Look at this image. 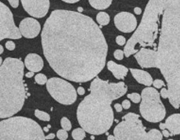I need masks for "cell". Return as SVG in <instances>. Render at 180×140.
Listing matches in <instances>:
<instances>
[{"mask_svg":"<svg viewBox=\"0 0 180 140\" xmlns=\"http://www.w3.org/2000/svg\"><path fill=\"white\" fill-rule=\"evenodd\" d=\"M43 53L52 70L65 79L89 82L107 59V42L91 17L64 10L52 11L42 29Z\"/></svg>","mask_w":180,"mask_h":140,"instance_id":"cell-1","label":"cell"},{"mask_svg":"<svg viewBox=\"0 0 180 140\" xmlns=\"http://www.w3.org/2000/svg\"><path fill=\"white\" fill-rule=\"evenodd\" d=\"M157 46L156 67L167 82L168 99L180 107V0H149L140 24L126 43V57L136 47Z\"/></svg>","mask_w":180,"mask_h":140,"instance_id":"cell-2","label":"cell"},{"mask_svg":"<svg viewBox=\"0 0 180 140\" xmlns=\"http://www.w3.org/2000/svg\"><path fill=\"white\" fill-rule=\"evenodd\" d=\"M89 90V94L78 105L77 118L86 132L99 136L111 127L114 123L111 103L125 94L128 88L123 82L110 83L96 77Z\"/></svg>","mask_w":180,"mask_h":140,"instance_id":"cell-3","label":"cell"},{"mask_svg":"<svg viewBox=\"0 0 180 140\" xmlns=\"http://www.w3.org/2000/svg\"><path fill=\"white\" fill-rule=\"evenodd\" d=\"M24 65L21 60L7 57L0 67V117L9 118L21 111L26 98Z\"/></svg>","mask_w":180,"mask_h":140,"instance_id":"cell-4","label":"cell"},{"mask_svg":"<svg viewBox=\"0 0 180 140\" xmlns=\"http://www.w3.org/2000/svg\"><path fill=\"white\" fill-rule=\"evenodd\" d=\"M43 131L36 121L27 117H10L0 122L1 140H45Z\"/></svg>","mask_w":180,"mask_h":140,"instance_id":"cell-5","label":"cell"},{"mask_svg":"<svg viewBox=\"0 0 180 140\" xmlns=\"http://www.w3.org/2000/svg\"><path fill=\"white\" fill-rule=\"evenodd\" d=\"M159 92L154 88H146L142 91L139 107L141 115L149 122L157 123L165 117L166 111L160 99Z\"/></svg>","mask_w":180,"mask_h":140,"instance_id":"cell-6","label":"cell"},{"mask_svg":"<svg viewBox=\"0 0 180 140\" xmlns=\"http://www.w3.org/2000/svg\"><path fill=\"white\" fill-rule=\"evenodd\" d=\"M123 121L114 130L117 140H149L148 132L139 119V116L128 113L122 117Z\"/></svg>","mask_w":180,"mask_h":140,"instance_id":"cell-7","label":"cell"},{"mask_svg":"<svg viewBox=\"0 0 180 140\" xmlns=\"http://www.w3.org/2000/svg\"><path fill=\"white\" fill-rule=\"evenodd\" d=\"M46 88L52 98L63 105H71L77 99V92L74 86L67 81L52 77L46 82Z\"/></svg>","mask_w":180,"mask_h":140,"instance_id":"cell-8","label":"cell"},{"mask_svg":"<svg viewBox=\"0 0 180 140\" xmlns=\"http://www.w3.org/2000/svg\"><path fill=\"white\" fill-rule=\"evenodd\" d=\"M22 37L20 29L15 25L13 15L7 6L0 3V40L5 38L20 39Z\"/></svg>","mask_w":180,"mask_h":140,"instance_id":"cell-9","label":"cell"},{"mask_svg":"<svg viewBox=\"0 0 180 140\" xmlns=\"http://www.w3.org/2000/svg\"><path fill=\"white\" fill-rule=\"evenodd\" d=\"M24 10L36 18L44 17L48 13L49 0H21Z\"/></svg>","mask_w":180,"mask_h":140,"instance_id":"cell-10","label":"cell"},{"mask_svg":"<svg viewBox=\"0 0 180 140\" xmlns=\"http://www.w3.org/2000/svg\"><path fill=\"white\" fill-rule=\"evenodd\" d=\"M114 24L120 32L130 33L137 27V20L135 16L128 12H122L114 17Z\"/></svg>","mask_w":180,"mask_h":140,"instance_id":"cell-11","label":"cell"},{"mask_svg":"<svg viewBox=\"0 0 180 140\" xmlns=\"http://www.w3.org/2000/svg\"><path fill=\"white\" fill-rule=\"evenodd\" d=\"M19 29L22 36L27 38H34L37 37L41 31V25L37 20L27 17L21 21Z\"/></svg>","mask_w":180,"mask_h":140,"instance_id":"cell-12","label":"cell"},{"mask_svg":"<svg viewBox=\"0 0 180 140\" xmlns=\"http://www.w3.org/2000/svg\"><path fill=\"white\" fill-rule=\"evenodd\" d=\"M157 52L154 49L140 48L139 51L135 53V58L142 68L156 67Z\"/></svg>","mask_w":180,"mask_h":140,"instance_id":"cell-13","label":"cell"},{"mask_svg":"<svg viewBox=\"0 0 180 140\" xmlns=\"http://www.w3.org/2000/svg\"><path fill=\"white\" fill-rule=\"evenodd\" d=\"M24 65L27 69L32 72H39L44 67V62L39 55L30 53L25 57Z\"/></svg>","mask_w":180,"mask_h":140,"instance_id":"cell-14","label":"cell"},{"mask_svg":"<svg viewBox=\"0 0 180 140\" xmlns=\"http://www.w3.org/2000/svg\"><path fill=\"white\" fill-rule=\"evenodd\" d=\"M166 128L171 132V136L180 134V114L175 113L167 117L165 121Z\"/></svg>","mask_w":180,"mask_h":140,"instance_id":"cell-15","label":"cell"},{"mask_svg":"<svg viewBox=\"0 0 180 140\" xmlns=\"http://www.w3.org/2000/svg\"><path fill=\"white\" fill-rule=\"evenodd\" d=\"M107 68L113 74L115 78L118 80H123L126 77L128 72V69L123 65L117 64L114 61H109L107 63Z\"/></svg>","mask_w":180,"mask_h":140,"instance_id":"cell-16","label":"cell"},{"mask_svg":"<svg viewBox=\"0 0 180 140\" xmlns=\"http://www.w3.org/2000/svg\"><path fill=\"white\" fill-rule=\"evenodd\" d=\"M132 76L139 84L146 86H150L153 84V78L148 72L142 70L130 69Z\"/></svg>","mask_w":180,"mask_h":140,"instance_id":"cell-17","label":"cell"},{"mask_svg":"<svg viewBox=\"0 0 180 140\" xmlns=\"http://www.w3.org/2000/svg\"><path fill=\"white\" fill-rule=\"evenodd\" d=\"M113 0H89V4L96 10H106L110 7Z\"/></svg>","mask_w":180,"mask_h":140,"instance_id":"cell-18","label":"cell"},{"mask_svg":"<svg viewBox=\"0 0 180 140\" xmlns=\"http://www.w3.org/2000/svg\"><path fill=\"white\" fill-rule=\"evenodd\" d=\"M97 21L100 25H107L110 22L109 15L105 12H100L97 15Z\"/></svg>","mask_w":180,"mask_h":140,"instance_id":"cell-19","label":"cell"},{"mask_svg":"<svg viewBox=\"0 0 180 140\" xmlns=\"http://www.w3.org/2000/svg\"><path fill=\"white\" fill-rule=\"evenodd\" d=\"M72 138L75 140H82L86 137V131L82 127H77L71 133Z\"/></svg>","mask_w":180,"mask_h":140,"instance_id":"cell-20","label":"cell"},{"mask_svg":"<svg viewBox=\"0 0 180 140\" xmlns=\"http://www.w3.org/2000/svg\"><path fill=\"white\" fill-rule=\"evenodd\" d=\"M35 115L38 119L43 121H50V116L49 113L44 111H39V110H35Z\"/></svg>","mask_w":180,"mask_h":140,"instance_id":"cell-21","label":"cell"},{"mask_svg":"<svg viewBox=\"0 0 180 140\" xmlns=\"http://www.w3.org/2000/svg\"><path fill=\"white\" fill-rule=\"evenodd\" d=\"M35 80L36 83L38 84V85H45L47 82V77L45 74H36L35 77Z\"/></svg>","mask_w":180,"mask_h":140,"instance_id":"cell-22","label":"cell"},{"mask_svg":"<svg viewBox=\"0 0 180 140\" xmlns=\"http://www.w3.org/2000/svg\"><path fill=\"white\" fill-rule=\"evenodd\" d=\"M60 124L62 127H63L64 130H66V131H70V130L71 129V121H70L69 119H67V117H63V118L61 119Z\"/></svg>","mask_w":180,"mask_h":140,"instance_id":"cell-23","label":"cell"},{"mask_svg":"<svg viewBox=\"0 0 180 140\" xmlns=\"http://www.w3.org/2000/svg\"><path fill=\"white\" fill-rule=\"evenodd\" d=\"M128 98H129L131 100L135 103H139V102H141L142 97L138 93H131V94H128Z\"/></svg>","mask_w":180,"mask_h":140,"instance_id":"cell-24","label":"cell"},{"mask_svg":"<svg viewBox=\"0 0 180 140\" xmlns=\"http://www.w3.org/2000/svg\"><path fill=\"white\" fill-rule=\"evenodd\" d=\"M57 136L60 140H66L68 138V133H67V131L63 128V129L59 130L57 132Z\"/></svg>","mask_w":180,"mask_h":140,"instance_id":"cell-25","label":"cell"},{"mask_svg":"<svg viewBox=\"0 0 180 140\" xmlns=\"http://www.w3.org/2000/svg\"><path fill=\"white\" fill-rule=\"evenodd\" d=\"M124 55H125V53H124L123 50L117 49V50H115L114 53V58H115L116 60H122L124 57Z\"/></svg>","mask_w":180,"mask_h":140,"instance_id":"cell-26","label":"cell"},{"mask_svg":"<svg viewBox=\"0 0 180 140\" xmlns=\"http://www.w3.org/2000/svg\"><path fill=\"white\" fill-rule=\"evenodd\" d=\"M116 42H117V44L119 45V46H124V45H125V43H126L125 38L122 35L117 36V38H116Z\"/></svg>","mask_w":180,"mask_h":140,"instance_id":"cell-27","label":"cell"},{"mask_svg":"<svg viewBox=\"0 0 180 140\" xmlns=\"http://www.w3.org/2000/svg\"><path fill=\"white\" fill-rule=\"evenodd\" d=\"M153 87H154V88H161V87H163V86L165 85V83H164V82L162 81V80L156 79L153 82Z\"/></svg>","mask_w":180,"mask_h":140,"instance_id":"cell-28","label":"cell"},{"mask_svg":"<svg viewBox=\"0 0 180 140\" xmlns=\"http://www.w3.org/2000/svg\"><path fill=\"white\" fill-rule=\"evenodd\" d=\"M6 48L10 51L14 50L15 49V43L12 41H8L6 42Z\"/></svg>","mask_w":180,"mask_h":140,"instance_id":"cell-29","label":"cell"},{"mask_svg":"<svg viewBox=\"0 0 180 140\" xmlns=\"http://www.w3.org/2000/svg\"><path fill=\"white\" fill-rule=\"evenodd\" d=\"M160 95L161 96V97L164 99H167L168 98V92L165 88H163L161 90V92H160Z\"/></svg>","mask_w":180,"mask_h":140,"instance_id":"cell-30","label":"cell"},{"mask_svg":"<svg viewBox=\"0 0 180 140\" xmlns=\"http://www.w3.org/2000/svg\"><path fill=\"white\" fill-rule=\"evenodd\" d=\"M122 107H123L124 109H125V110H128V109L130 108L131 107V102H130L129 100L128 99H125V100L122 102Z\"/></svg>","mask_w":180,"mask_h":140,"instance_id":"cell-31","label":"cell"},{"mask_svg":"<svg viewBox=\"0 0 180 140\" xmlns=\"http://www.w3.org/2000/svg\"><path fill=\"white\" fill-rule=\"evenodd\" d=\"M8 2L13 8H17L19 6V0H8Z\"/></svg>","mask_w":180,"mask_h":140,"instance_id":"cell-32","label":"cell"},{"mask_svg":"<svg viewBox=\"0 0 180 140\" xmlns=\"http://www.w3.org/2000/svg\"><path fill=\"white\" fill-rule=\"evenodd\" d=\"M114 108H115L116 111H117V112H122L123 107H122V105L119 104V103H116V104L114 105Z\"/></svg>","mask_w":180,"mask_h":140,"instance_id":"cell-33","label":"cell"},{"mask_svg":"<svg viewBox=\"0 0 180 140\" xmlns=\"http://www.w3.org/2000/svg\"><path fill=\"white\" fill-rule=\"evenodd\" d=\"M77 94L81 95V96H83V95L85 94V92H86V90H85V88H82V87H79V88H77Z\"/></svg>","mask_w":180,"mask_h":140,"instance_id":"cell-34","label":"cell"},{"mask_svg":"<svg viewBox=\"0 0 180 140\" xmlns=\"http://www.w3.org/2000/svg\"><path fill=\"white\" fill-rule=\"evenodd\" d=\"M134 12L136 14L140 15L141 13H142V10H141V8H139V7H136V8L134 9Z\"/></svg>","mask_w":180,"mask_h":140,"instance_id":"cell-35","label":"cell"},{"mask_svg":"<svg viewBox=\"0 0 180 140\" xmlns=\"http://www.w3.org/2000/svg\"><path fill=\"white\" fill-rule=\"evenodd\" d=\"M162 135H163V136L166 137V138L169 137V136H170L169 132H167V130H166V129L163 130V132H162Z\"/></svg>","mask_w":180,"mask_h":140,"instance_id":"cell-36","label":"cell"},{"mask_svg":"<svg viewBox=\"0 0 180 140\" xmlns=\"http://www.w3.org/2000/svg\"><path fill=\"white\" fill-rule=\"evenodd\" d=\"M55 138V134L51 133L49 134L48 136H46V139H52Z\"/></svg>","mask_w":180,"mask_h":140,"instance_id":"cell-37","label":"cell"},{"mask_svg":"<svg viewBox=\"0 0 180 140\" xmlns=\"http://www.w3.org/2000/svg\"><path fill=\"white\" fill-rule=\"evenodd\" d=\"M63 2H67V3H75V2H79L80 0H62Z\"/></svg>","mask_w":180,"mask_h":140,"instance_id":"cell-38","label":"cell"},{"mask_svg":"<svg viewBox=\"0 0 180 140\" xmlns=\"http://www.w3.org/2000/svg\"><path fill=\"white\" fill-rule=\"evenodd\" d=\"M35 74V72H32V71H30V72H28V73H27L25 74V76L27 77H33V75Z\"/></svg>","mask_w":180,"mask_h":140,"instance_id":"cell-39","label":"cell"},{"mask_svg":"<svg viewBox=\"0 0 180 140\" xmlns=\"http://www.w3.org/2000/svg\"><path fill=\"white\" fill-rule=\"evenodd\" d=\"M160 128H161V130H165V129H166L165 123H161V124H160Z\"/></svg>","mask_w":180,"mask_h":140,"instance_id":"cell-40","label":"cell"},{"mask_svg":"<svg viewBox=\"0 0 180 140\" xmlns=\"http://www.w3.org/2000/svg\"><path fill=\"white\" fill-rule=\"evenodd\" d=\"M107 139L108 140H111V139H116L115 136H108V138H107Z\"/></svg>","mask_w":180,"mask_h":140,"instance_id":"cell-41","label":"cell"},{"mask_svg":"<svg viewBox=\"0 0 180 140\" xmlns=\"http://www.w3.org/2000/svg\"><path fill=\"white\" fill-rule=\"evenodd\" d=\"M0 49H1V50H0V53L2 54V52H3V51H4V49H3V46H0Z\"/></svg>","mask_w":180,"mask_h":140,"instance_id":"cell-42","label":"cell"},{"mask_svg":"<svg viewBox=\"0 0 180 140\" xmlns=\"http://www.w3.org/2000/svg\"><path fill=\"white\" fill-rule=\"evenodd\" d=\"M43 130H44L45 132H48L49 128H48V127H44V128H43Z\"/></svg>","mask_w":180,"mask_h":140,"instance_id":"cell-43","label":"cell"},{"mask_svg":"<svg viewBox=\"0 0 180 140\" xmlns=\"http://www.w3.org/2000/svg\"><path fill=\"white\" fill-rule=\"evenodd\" d=\"M78 11H80V12H82V11H83V9H82V8H78Z\"/></svg>","mask_w":180,"mask_h":140,"instance_id":"cell-44","label":"cell"}]
</instances>
